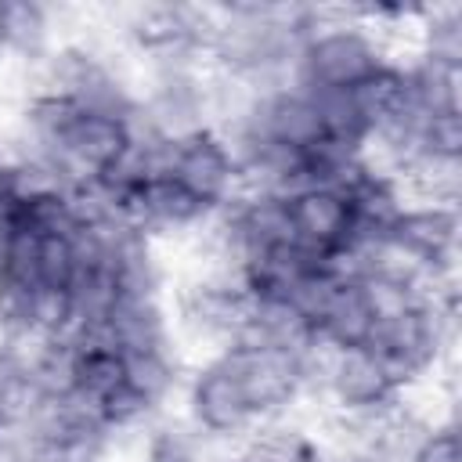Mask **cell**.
<instances>
[{"instance_id":"1","label":"cell","mask_w":462,"mask_h":462,"mask_svg":"<svg viewBox=\"0 0 462 462\" xmlns=\"http://www.w3.org/2000/svg\"><path fill=\"white\" fill-rule=\"evenodd\" d=\"M383 65H386V58H383L379 43L361 25L321 29L303 43V54H300L303 87L354 90Z\"/></svg>"},{"instance_id":"2","label":"cell","mask_w":462,"mask_h":462,"mask_svg":"<svg viewBox=\"0 0 462 462\" xmlns=\"http://www.w3.org/2000/svg\"><path fill=\"white\" fill-rule=\"evenodd\" d=\"M184 415L217 437H235L245 440L260 419L238 383V375L217 357L195 372H188V386H184Z\"/></svg>"},{"instance_id":"3","label":"cell","mask_w":462,"mask_h":462,"mask_svg":"<svg viewBox=\"0 0 462 462\" xmlns=\"http://www.w3.org/2000/svg\"><path fill=\"white\" fill-rule=\"evenodd\" d=\"M220 361L238 375L256 419L282 415L300 397V357L296 350H242L227 346Z\"/></svg>"},{"instance_id":"4","label":"cell","mask_w":462,"mask_h":462,"mask_svg":"<svg viewBox=\"0 0 462 462\" xmlns=\"http://www.w3.org/2000/svg\"><path fill=\"white\" fill-rule=\"evenodd\" d=\"M173 180L191 199H199L206 209H220V206H227L235 199L238 170H235L224 141L213 130H199V134H191V137L180 141Z\"/></svg>"},{"instance_id":"5","label":"cell","mask_w":462,"mask_h":462,"mask_svg":"<svg viewBox=\"0 0 462 462\" xmlns=\"http://www.w3.org/2000/svg\"><path fill=\"white\" fill-rule=\"evenodd\" d=\"M289 217H292V235L303 249L318 256H332L336 249L346 245L350 235V202L336 188H307L296 199H289Z\"/></svg>"},{"instance_id":"6","label":"cell","mask_w":462,"mask_h":462,"mask_svg":"<svg viewBox=\"0 0 462 462\" xmlns=\"http://www.w3.org/2000/svg\"><path fill=\"white\" fill-rule=\"evenodd\" d=\"M393 375L383 365L379 354H372L368 346H343L332 375H328V401L343 411H357V408H375L393 401Z\"/></svg>"},{"instance_id":"7","label":"cell","mask_w":462,"mask_h":462,"mask_svg":"<svg viewBox=\"0 0 462 462\" xmlns=\"http://www.w3.org/2000/svg\"><path fill=\"white\" fill-rule=\"evenodd\" d=\"M390 238L426 267L458 260V209L411 206L397 217V224L390 227Z\"/></svg>"},{"instance_id":"8","label":"cell","mask_w":462,"mask_h":462,"mask_svg":"<svg viewBox=\"0 0 462 462\" xmlns=\"http://www.w3.org/2000/svg\"><path fill=\"white\" fill-rule=\"evenodd\" d=\"M105 332L119 354L126 350H173L170 346V300L162 296H119Z\"/></svg>"},{"instance_id":"9","label":"cell","mask_w":462,"mask_h":462,"mask_svg":"<svg viewBox=\"0 0 462 462\" xmlns=\"http://www.w3.org/2000/svg\"><path fill=\"white\" fill-rule=\"evenodd\" d=\"M0 43L7 54L36 61L54 51L47 7L36 0H0Z\"/></svg>"},{"instance_id":"10","label":"cell","mask_w":462,"mask_h":462,"mask_svg":"<svg viewBox=\"0 0 462 462\" xmlns=\"http://www.w3.org/2000/svg\"><path fill=\"white\" fill-rule=\"evenodd\" d=\"M375 318L361 296V285L357 282H339L325 318L318 321V332L328 336L336 346H365L368 332H372Z\"/></svg>"},{"instance_id":"11","label":"cell","mask_w":462,"mask_h":462,"mask_svg":"<svg viewBox=\"0 0 462 462\" xmlns=\"http://www.w3.org/2000/svg\"><path fill=\"white\" fill-rule=\"evenodd\" d=\"M350 94L357 101V112H361L365 126L375 130V126L390 123L404 108V101H408V76H404V69L383 65L365 83H357Z\"/></svg>"},{"instance_id":"12","label":"cell","mask_w":462,"mask_h":462,"mask_svg":"<svg viewBox=\"0 0 462 462\" xmlns=\"http://www.w3.org/2000/svg\"><path fill=\"white\" fill-rule=\"evenodd\" d=\"M404 76H408V90H411V97L422 112H430V116L462 112L458 108L462 69H448V65H437L430 58H419L415 65L404 69Z\"/></svg>"},{"instance_id":"13","label":"cell","mask_w":462,"mask_h":462,"mask_svg":"<svg viewBox=\"0 0 462 462\" xmlns=\"http://www.w3.org/2000/svg\"><path fill=\"white\" fill-rule=\"evenodd\" d=\"M303 90H307V97H310L325 134L346 137V141H361L368 134V126H365L350 90H336V87H303Z\"/></svg>"},{"instance_id":"14","label":"cell","mask_w":462,"mask_h":462,"mask_svg":"<svg viewBox=\"0 0 462 462\" xmlns=\"http://www.w3.org/2000/svg\"><path fill=\"white\" fill-rule=\"evenodd\" d=\"M123 386V354L112 346H76V390L105 401Z\"/></svg>"},{"instance_id":"15","label":"cell","mask_w":462,"mask_h":462,"mask_svg":"<svg viewBox=\"0 0 462 462\" xmlns=\"http://www.w3.org/2000/svg\"><path fill=\"white\" fill-rule=\"evenodd\" d=\"M47 195H69L65 177L51 159H22L7 170V202H36Z\"/></svg>"},{"instance_id":"16","label":"cell","mask_w":462,"mask_h":462,"mask_svg":"<svg viewBox=\"0 0 462 462\" xmlns=\"http://www.w3.org/2000/svg\"><path fill=\"white\" fill-rule=\"evenodd\" d=\"M336 289H339V278H336V274H328V271H307V274H300V278L282 292V300H289V303L300 310V318H303L310 328H318V321L325 318V310H328Z\"/></svg>"},{"instance_id":"17","label":"cell","mask_w":462,"mask_h":462,"mask_svg":"<svg viewBox=\"0 0 462 462\" xmlns=\"http://www.w3.org/2000/svg\"><path fill=\"white\" fill-rule=\"evenodd\" d=\"M357 285H361V296H365V303H368V310H372L375 321L397 318V314H408V310L419 307V292H415V285H408V282H393V278L368 274V278H361Z\"/></svg>"},{"instance_id":"18","label":"cell","mask_w":462,"mask_h":462,"mask_svg":"<svg viewBox=\"0 0 462 462\" xmlns=\"http://www.w3.org/2000/svg\"><path fill=\"white\" fill-rule=\"evenodd\" d=\"M4 282H14L22 289H36L40 285V235L29 231L18 220H14L11 245H7V274H4Z\"/></svg>"},{"instance_id":"19","label":"cell","mask_w":462,"mask_h":462,"mask_svg":"<svg viewBox=\"0 0 462 462\" xmlns=\"http://www.w3.org/2000/svg\"><path fill=\"white\" fill-rule=\"evenodd\" d=\"M72 325V303L69 289H51L36 285L29 296V328H40L47 336H65Z\"/></svg>"},{"instance_id":"20","label":"cell","mask_w":462,"mask_h":462,"mask_svg":"<svg viewBox=\"0 0 462 462\" xmlns=\"http://www.w3.org/2000/svg\"><path fill=\"white\" fill-rule=\"evenodd\" d=\"M76 274L72 235H40V285L69 289Z\"/></svg>"},{"instance_id":"21","label":"cell","mask_w":462,"mask_h":462,"mask_svg":"<svg viewBox=\"0 0 462 462\" xmlns=\"http://www.w3.org/2000/svg\"><path fill=\"white\" fill-rule=\"evenodd\" d=\"M422 155H444V159H462V112H440L430 116L422 126Z\"/></svg>"},{"instance_id":"22","label":"cell","mask_w":462,"mask_h":462,"mask_svg":"<svg viewBox=\"0 0 462 462\" xmlns=\"http://www.w3.org/2000/svg\"><path fill=\"white\" fill-rule=\"evenodd\" d=\"M411 462H462V444H458V426L430 430L422 444L415 448Z\"/></svg>"},{"instance_id":"23","label":"cell","mask_w":462,"mask_h":462,"mask_svg":"<svg viewBox=\"0 0 462 462\" xmlns=\"http://www.w3.org/2000/svg\"><path fill=\"white\" fill-rule=\"evenodd\" d=\"M7 170H11V166L0 162V206H7Z\"/></svg>"},{"instance_id":"24","label":"cell","mask_w":462,"mask_h":462,"mask_svg":"<svg viewBox=\"0 0 462 462\" xmlns=\"http://www.w3.org/2000/svg\"><path fill=\"white\" fill-rule=\"evenodd\" d=\"M0 54H4V43H0Z\"/></svg>"}]
</instances>
